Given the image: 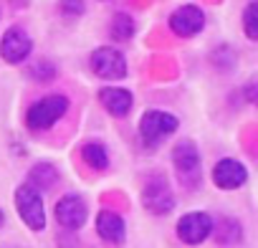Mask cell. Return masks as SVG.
<instances>
[{"label":"cell","mask_w":258,"mask_h":248,"mask_svg":"<svg viewBox=\"0 0 258 248\" xmlns=\"http://www.w3.org/2000/svg\"><path fill=\"white\" fill-rule=\"evenodd\" d=\"M66 109H69V99L61 96V94H51V96L38 99V101L28 109V114H26L28 130H33V132L51 130L53 124L66 114Z\"/></svg>","instance_id":"1"},{"label":"cell","mask_w":258,"mask_h":248,"mask_svg":"<svg viewBox=\"0 0 258 248\" xmlns=\"http://www.w3.org/2000/svg\"><path fill=\"white\" fill-rule=\"evenodd\" d=\"M177 130V116L167 114V111H160V109H150L145 111L142 121H140V135H142V142L147 147H157L160 142H165L172 132Z\"/></svg>","instance_id":"2"},{"label":"cell","mask_w":258,"mask_h":248,"mask_svg":"<svg viewBox=\"0 0 258 248\" xmlns=\"http://www.w3.org/2000/svg\"><path fill=\"white\" fill-rule=\"evenodd\" d=\"M16 208H18V215L23 218V223L31 228V230H43L46 225V213H43V200H41V193L36 188H31L28 182L21 185L16 190Z\"/></svg>","instance_id":"3"},{"label":"cell","mask_w":258,"mask_h":248,"mask_svg":"<svg viewBox=\"0 0 258 248\" xmlns=\"http://www.w3.org/2000/svg\"><path fill=\"white\" fill-rule=\"evenodd\" d=\"M31 48H33V41L21 26L8 28L3 41H0V56L8 64H23L31 56Z\"/></svg>","instance_id":"4"},{"label":"cell","mask_w":258,"mask_h":248,"mask_svg":"<svg viewBox=\"0 0 258 248\" xmlns=\"http://www.w3.org/2000/svg\"><path fill=\"white\" fill-rule=\"evenodd\" d=\"M91 69L101 79H121V76H126V61H124L121 51H116L111 46H101V48L94 51Z\"/></svg>","instance_id":"5"},{"label":"cell","mask_w":258,"mask_h":248,"mask_svg":"<svg viewBox=\"0 0 258 248\" xmlns=\"http://www.w3.org/2000/svg\"><path fill=\"white\" fill-rule=\"evenodd\" d=\"M172 165L177 167L185 185L200 182V152L192 142H180L172 150Z\"/></svg>","instance_id":"6"},{"label":"cell","mask_w":258,"mask_h":248,"mask_svg":"<svg viewBox=\"0 0 258 248\" xmlns=\"http://www.w3.org/2000/svg\"><path fill=\"white\" fill-rule=\"evenodd\" d=\"M142 200H145V208L155 215H165L175 208V195L167 185L165 177H152L147 185H145V193H142Z\"/></svg>","instance_id":"7"},{"label":"cell","mask_w":258,"mask_h":248,"mask_svg":"<svg viewBox=\"0 0 258 248\" xmlns=\"http://www.w3.org/2000/svg\"><path fill=\"white\" fill-rule=\"evenodd\" d=\"M210 230H213V218H210L208 213H187V215H182L180 223H177V235H180V240L187 243V245L203 243V240L210 235Z\"/></svg>","instance_id":"8"},{"label":"cell","mask_w":258,"mask_h":248,"mask_svg":"<svg viewBox=\"0 0 258 248\" xmlns=\"http://www.w3.org/2000/svg\"><path fill=\"white\" fill-rule=\"evenodd\" d=\"M203 26H205V13H203L198 6H182V8H177V11L170 16V28H172L177 36H185V38L200 33Z\"/></svg>","instance_id":"9"},{"label":"cell","mask_w":258,"mask_h":248,"mask_svg":"<svg viewBox=\"0 0 258 248\" xmlns=\"http://www.w3.org/2000/svg\"><path fill=\"white\" fill-rule=\"evenodd\" d=\"M86 215H89L86 203H84L79 195H63V198L58 200V205H56V220H58L63 228H69V230L81 228V225L86 223Z\"/></svg>","instance_id":"10"},{"label":"cell","mask_w":258,"mask_h":248,"mask_svg":"<svg viewBox=\"0 0 258 248\" xmlns=\"http://www.w3.org/2000/svg\"><path fill=\"white\" fill-rule=\"evenodd\" d=\"M213 180L223 190H235V188H240L248 180V170L238 160H220L213 167Z\"/></svg>","instance_id":"11"},{"label":"cell","mask_w":258,"mask_h":248,"mask_svg":"<svg viewBox=\"0 0 258 248\" xmlns=\"http://www.w3.org/2000/svg\"><path fill=\"white\" fill-rule=\"evenodd\" d=\"M96 230L106 243H114V245H121L124 235H126V225H124L121 215H116L111 210H101L96 215Z\"/></svg>","instance_id":"12"},{"label":"cell","mask_w":258,"mask_h":248,"mask_svg":"<svg viewBox=\"0 0 258 248\" xmlns=\"http://www.w3.org/2000/svg\"><path fill=\"white\" fill-rule=\"evenodd\" d=\"M99 99L104 104V109L114 116H124L129 109H132V94L126 89H116V86H106L99 91Z\"/></svg>","instance_id":"13"},{"label":"cell","mask_w":258,"mask_h":248,"mask_svg":"<svg viewBox=\"0 0 258 248\" xmlns=\"http://www.w3.org/2000/svg\"><path fill=\"white\" fill-rule=\"evenodd\" d=\"M81 157H84V162H86L91 170H106V167H109V152H106V147L99 145V142L84 145V147H81Z\"/></svg>","instance_id":"14"},{"label":"cell","mask_w":258,"mask_h":248,"mask_svg":"<svg viewBox=\"0 0 258 248\" xmlns=\"http://www.w3.org/2000/svg\"><path fill=\"white\" fill-rule=\"evenodd\" d=\"M56 180H58V172H56L53 165H48V162H38V165L31 167V182H28L31 188H36V190H41V188H51Z\"/></svg>","instance_id":"15"},{"label":"cell","mask_w":258,"mask_h":248,"mask_svg":"<svg viewBox=\"0 0 258 248\" xmlns=\"http://www.w3.org/2000/svg\"><path fill=\"white\" fill-rule=\"evenodd\" d=\"M135 33V21L129 13H116L114 21H111V36L116 41H129Z\"/></svg>","instance_id":"16"},{"label":"cell","mask_w":258,"mask_h":248,"mask_svg":"<svg viewBox=\"0 0 258 248\" xmlns=\"http://www.w3.org/2000/svg\"><path fill=\"white\" fill-rule=\"evenodd\" d=\"M245 33H248V38H258V6L255 3H250L248 8H245Z\"/></svg>","instance_id":"17"},{"label":"cell","mask_w":258,"mask_h":248,"mask_svg":"<svg viewBox=\"0 0 258 248\" xmlns=\"http://www.w3.org/2000/svg\"><path fill=\"white\" fill-rule=\"evenodd\" d=\"M53 74H56V69L51 64H38V66L31 69V76L38 79V81H48V79H53Z\"/></svg>","instance_id":"18"},{"label":"cell","mask_w":258,"mask_h":248,"mask_svg":"<svg viewBox=\"0 0 258 248\" xmlns=\"http://www.w3.org/2000/svg\"><path fill=\"white\" fill-rule=\"evenodd\" d=\"M6 223V215H3V210H0V225H3Z\"/></svg>","instance_id":"19"}]
</instances>
